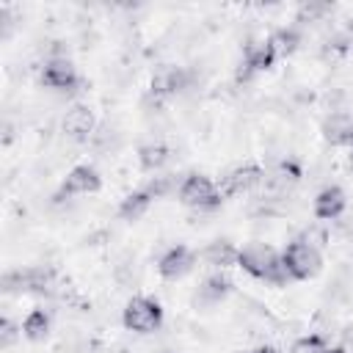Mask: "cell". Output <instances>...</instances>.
Wrapping results in <instances>:
<instances>
[{"instance_id": "7402d4cb", "label": "cell", "mask_w": 353, "mask_h": 353, "mask_svg": "<svg viewBox=\"0 0 353 353\" xmlns=\"http://www.w3.org/2000/svg\"><path fill=\"white\" fill-rule=\"evenodd\" d=\"M328 347L323 334H303L290 345V353H323Z\"/></svg>"}, {"instance_id": "2e32d148", "label": "cell", "mask_w": 353, "mask_h": 353, "mask_svg": "<svg viewBox=\"0 0 353 353\" xmlns=\"http://www.w3.org/2000/svg\"><path fill=\"white\" fill-rule=\"evenodd\" d=\"M135 157H138L141 171L154 174V171H163L174 160V149L168 143H163V141H149V143H141L135 149Z\"/></svg>"}, {"instance_id": "ffe728a7", "label": "cell", "mask_w": 353, "mask_h": 353, "mask_svg": "<svg viewBox=\"0 0 353 353\" xmlns=\"http://www.w3.org/2000/svg\"><path fill=\"white\" fill-rule=\"evenodd\" d=\"M268 39H270L273 50L279 52V58H287V55L298 52V47L303 44L301 28H295V25H281V28H276V30H273Z\"/></svg>"}, {"instance_id": "cb8c5ba5", "label": "cell", "mask_w": 353, "mask_h": 353, "mask_svg": "<svg viewBox=\"0 0 353 353\" xmlns=\"http://www.w3.org/2000/svg\"><path fill=\"white\" fill-rule=\"evenodd\" d=\"M254 353H281V350H279V347H273V345H259Z\"/></svg>"}, {"instance_id": "30bf717a", "label": "cell", "mask_w": 353, "mask_h": 353, "mask_svg": "<svg viewBox=\"0 0 353 353\" xmlns=\"http://www.w3.org/2000/svg\"><path fill=\"white\" fill-rule=\"evenodd\" d=\"M196 254L188 248V245H182V243H176V245H171V248H165L163 254H160V259H157V273H160V279H165V281H179V279H185L193 268H196Z\"/></svg>"}, {"instance_id": "d6986e66", "label": "cell", "mask_w": 353, "mask_h": 353, "mask_svg": "<svg viewBox=\"0 0 353 353\" xmlns=\"http://www.w3.org/2000/svg\"><path fill=\"white\" fill-rule=\"evenodd\" d=\"M22 336L28 339V342H33V345H39V342H44L47 336H50V331H52V314L44 309V306H33L25 317H22Z\"/></svg>"}, {"instance_id": "4fadbf2b", "label": "cell", "mask_w": 353, "mask_h": 353, "mask_svg": "<svg viewBox=\"0 0 353 353\" xmlns=\"http://www.w3.org/2000/svg\"><path fill=\"white\" fill-rule=\"evenodd\" d=\"M320 132H323V141L328 146L350 149L353 146V116L347 110H331L320 121Z\"/></svg>"}, {"instance_id": "7a4b0ae2", "label": "cell", "mask_w": 353, "mask_h": 353, "mask_svg": "<svg viewBox=\"0 0 353 353\" xmlns=\"http://www.w3.org/2000/svg\"><path fill=\"white\" fill-rule=\"evenodd\" d=\"M281 265H284L287 279L309 281L323 270V254H320L317 243L309 234H303V237H295L287 243V248L281 254Z\"/></svg>"}, {"instance_id": "e0dca14e", "label": "cell", "mask_w": 353, "mask_h": 353, "mask_svg": "<svg viewBox=\"0 0 353 353\" xmlns=\"http://www.w3.org/2000/svg\"><path fill=\"white\" fill-rule=\"evenodd\" d=\"M152 204H154V196H152L146 188L130 190V193L119 201L116 215H119V221H124V223H135V221H141V218L152 210Z\"/></svg>"}, {"instance_id": "ba28073f", "label": "cell", "mask_w": 353, "mask_h": 353, "mask_svg": "<svg viewBox=\"0 0 353 353\" xmlns=\"http://www.w3.org/2000/svg\"><path fill=\"white\" fill-rule=\"evenodd\" d=\"M262 182H265V168L262 165H256V163H240V165L229 168L221 176L218 190H221L223 199H234V196H243V193L256 190Z\"/></svg>"}, {"instance_id": "5bb4252c", "label": "cell", "mask_w": 353, "mask_h": 353, "mask_svg": "<svg viewBox=\"0 0 353 353\" xmlns=\"http://www.w3.org/2000/svg\"><path fill=\"white\" fill-rule=\"evenodd\" d=\"M243 66L248 69V72H254V74H259V72H268V69H273L276 66V61H279V52L273 50V44H270V39L265 36V39H256V41H248L245 47H243Z\"/></svg>"}, {"instance_id": "603a6c76", "label": "cell", "mask_w": 353, "mask_h": 353, "mask_svg": "<svg viewBox=\"0 0 353 353\" xmlns=\"http://www.w3.org/2000/svg\"><path fill=\"white\" fill-rule=\"evenodd\" d=\"M19 339H22V325H17L11 317H3L0 320V347L3 350H11Z\"/></svg>"}, {"instance_id": "52a82bcc", "label": "cell", "mask_w": 353, "mask_h": 353, "mask_svg": "<svg viewBox=\"0 0 353 353\" xmlns=\"http://www.w3.org/2000/svg\"><path fill=\"white\" fill-rule=\"evenodd\" d=\"M39 83L58 94H72L80 88V72L69 58H44L39 69Z\"/></svg>"}, {"instance_id": "83f0119b", "label": "cell", "mask_w": 353, "mask_h": 353, "mask_svg": "<svg viewBox=\"0 0 353 353\" xmlns=\"http://www.w3.org/2000/svg\"><path fill=\"white\" fill-rule=\"evenodd\" d=\"M350 243H353V234H350Z\"/></svg>"}, {"instance_id": "9c48e42d", "label": "cell", "mask_w": 353, "mask_h": 353, "mask_svg": "<svg viewBox=\"0 0 353 353\" xmlns=\"http://www.w3.org/2000/svg\"><path fill=\"white\" fill-rule=\"evenodd\" d=\"M232 292H234V281H232L223 270L210 273L207 279L199 281V287H196V292H193V306H196V309H215V306H221Z\"/></svg>"}, {"instance_id": "d4e9b609", "label": "cell", "mask_w": 353, "mask_h": 353, "mask_svg": "<svg viewBox=\"0 0 353 353\" xmlns=\"http://www.w3.org/2000/svg\"><path fill=\"white\" fill-rule=\"evenodd\" d=\"M323 353H345V347H342V345H328Z\"/></svg>"}, {"instance_id": "8992f818", "label": "cell", "mask_w": 353, "mask_h": 353, "mask_svg": "<svg viewBox=\"0 0 353 353\" xmlns=\"http://www.w3.org/2000/svg\"><path fill=\"white\" fill-rule=\"evenodd\" d=\"M193 80H196V74L188 66L163 63V66L154 69V74L149 80V94L157 97V99H171V97L185 94L188 88H193Z\"/></svg>"}, {"instance_id": "277c9868", "label": "cell", "mask_w": 353, "mask_h": 353, "mask_svg": "<svg viewBox=\"0 0 353 353\" xmlns=\"http://www.w3.org/2000/svg\"><path fill=\"white\" fill-rule=\"evenodd\" d=\"M121 325L132 334H154L163 325V306L149 295H132L121 309Z\"/></svg>"}, {"instance_id": "8fae6325", "label": "cell", "mask_w": 353, "mask_h": 353, "mask_svg": "<svg viewBox=\"0 0 353 353\" xmlns=\"http://www.w3.org/2000/svg\"><path fill=\"white\" fill-rule=\"evenodd\" d=\"M94 130H97V116H94V110H91L88 105L74 102V105L66 108V113H63V119H61V132H63L69 141L83 143V141H88V138L94 135Z\"/></svg>"}, {"instance_id": "3957f363", "label": "cell", "mask_w": 353, "mask_h": 353, "mask_svg": "<svg viewBox=\"0 0 353 353\" xmlns=\"http://www.w3.org/2000/svg\"><path fill=\"white\" fill-rule=\"evenodd\" d=\"M176 196H179V204L182 207L196 210V212H212L223 201V196H221L218 185L212 182V176L199 174V171L182 176V185H179Z\"/></svg>"}, {"instance_id": "9a60e30c", "label": "cell", "mask_w": 353, "mask_h": 353, "mask_svg": "<svg viewBox=\"0 0 353 353\" xmlns=\"http://www.w3.org/2000/svg\"><path fill=\"white\" fill-rule=\"evenodd\" d=\"M237 256H240V248H237L232 240H226V237L210 240V243L199 251V259H201L204 265H210V268H218V270L237 265Z\"/></svg>"}, {"instance_id": "4316f807", "label": "cell", "mask_w": 353, "mask_h": 353, "mask_svg": "<svg viewBox=\"0 0 353 353\" xmlns=\"http://www.w3.org/2000/svg\"><path fill=\"white\" fill-rule=\"evenodd\" d=\"M232 353H254V350H232Z\"/></svg>"}, {"instance_id": "ac0fdd59", "label": "cell", "mask_w": 353, "mask_h": 353, "mask_svg": "<svg viewBox=\"0 0 353 353\" xmlns=\"http://www.w3.org/2000/svg\"><path fill=\"white\" fill-rule=\"evenodd\" d=\"M301 176H303L301 163L292 160V157H287V160H279V163L265 174V185H268L270 190H290L292 185L301 182Z\"/></svg>"}, {"instance_id": "7c38bea8", "label": "cell", "mask_w": 353, "mask_h": 353, "mask_svg": "<svg viewBox=\"0 0 353 353\" xmlns=\"http://www.w3.org/2000/svg\"><path fill=\"white\" fill-rule=\"evenodd\" d=\"M347 210V193L339 185H325L317 190V196L312 199V212L317 221L331 223L336 218H342Z\"/></svg>"}, {"instance_id": "5b68a950", "label": "cell", "mask_w": 353, "mask_h": 353, "mask_svg": "<svg viewBox=\"0 0 353 353\" xmlns=\"http://www.w3.org/2000/svg\"><path fill=\"white\" fill-rule=\"evenodd\" d=\"M102 190V174L91 165V163H77L72 165L63 179H61V188L58 193L52 196L55 204H61L63 199H77V196H94Z\"/></svg>"}, {"instance_id": "484cf974", "label": "cell", "mask_w": 353, "mask_h": 353, "mask_svg": "<svg viewBox=\"0 0 353 353\" xmlns=\"http://www.w3.org/2000/svg\"><path fill=\"white\" fill-rule=\"evenodd\" d=\"M347 165H350V171H353V146L347 149Z\"/></svg>"}, {"instance_id": "6da1fadb", "label": "cell", "mask_w": 353, "mask_h": 353, "mask_svg": "<svg viewBox=\"0 0 353 353\" xmlns=\"http://www.w3.org/2000/svg\"><path fill=\"white\" fill-rule=\"evenodd\" d=\"M237 268L243 273H248L251 279H259V281H270V284L287 281V273H284V265H281V254H276V248L262 243V240L245 243L240 248Z\"/></svg>"}, {"instance_id": "44dd1931", "label": "cell", "mask_w": 353, "mask_h": 353, "mask_svg": "<svg viewBox=\"0 0 353 353\" xmlns=\"http://www.w3.org/2000/svg\"><path fill=\"white\" fill-rule=\"evenodd\" d=\"M331 3H317V0H306L295 8V28L301 25H314V22H323L328 14H331Z\"/></svg>"}]
</instances>
